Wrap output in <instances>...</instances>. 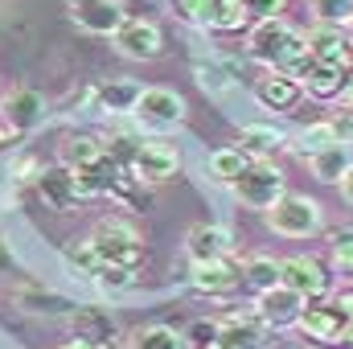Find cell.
I'll list each match as a JSON object with an SVG mask.
<instances>
[{
  "label": "cell",
  "mask_w": 353,
  "mask_h": 349,
  "mask_svg": "<svg viewBox=\"0 0 353 349\" xmlns=\"http://www.w3.org/2000/svg\"><path fill=\"white\" fill-rule=\"evenodd\" d=\"M247 54L259 58L271 70L292 74V79L312 62V54H308V33L292 29L283 17H271V21H255V25H251V33H247Z\"/></svg>",
  "instance_id": "cell-1"
},
{
  "label": "cell",
  "mask_w": 353,
  "mask_h": 349,
  "mask_svg": "<svg viewBox=\"0 0 353 349\" xmlns=\"http://www.w3.org/2000/svg\"><path fill=\"white\" fill-rule=\"evenodd\" d=\"M90 247H94L99 263H107V267H140V259H144V235L123 218H103L90 230Z\"/></svg>",
  "instance_id": "cell-2"
},
{
  "label": "cell",
  "mask_w": 353,
  "mask_h": 349,
  "mask_svg": "<svg viewBox=\"0 0 353 349\" xmlns=\"http://www.w3.org/2000/svg\"><path fill=\"white\" fill-rule=\"evenodd\" d=\"M230 189H234V197H239L247 210H263L267 214V210L288 193V177H283L279 165H271L263 157H251V165L243 169V177H239Z\"/></svg>",
  "instance_id": "cell-3"
},
{
  "label": "cell",
  "mask_w": 353,
  "mask_h": 349,
  "mask_svg": "<svg viewBox=\"0 0 353 349\" xmlns=\"http://www.w3.org/2000/svg\"><path fill=\"white\" fill-rule=\"evenodd\" d=\"M267 226L279 235V239H312L321 226H325V214L312 197L304 193H283L271 210H267Z\"/></svg>",
  "instance_id": "cell-4"
},
{
  "label": "cell",
  "mask_w": 353,
  "mask_h": 349,
  "mask_svg": "<svg viewBox=\"0 0 353 349\" xmlns=\"http://www.w3.org/2000/svg\"><path fill=\"white\" fill-rule=\"evenodd\" d=\"M279 283L304 296L308 304H321L333 292V271L312 255H292V259H279Z\"/></svg>",
  "instance_id": "cell-5"
},
{
  "label": "cell",
  "mask_w": 353,
  "mask_h": 349,
  "mask_svg": "<svg viewBox=\"0 0 353 349\" xmlns=\"http://www.w3.org/2000/svg\"><path fill=\"white\" fill-rule=\"evenodd\" d=\"M144 128H152V132H169V128H181L185 123V115H189V107H185V99L169 87H144L140 90V99H136V111H132Z\"/></svg>",
  "instance_id": "cell-6"
},
{
  "label": "cell",
  "mask_w": 353,
  "mask_h": 349,
  "mask_svg": "<svg viewBox=\"0 0 353 349\" xmlns=\"http://www.w3.org/2000/svg\"><path fill=\"white\" fill-rule=\"evenodd\" d=\"M176 169H181V157H176L173 144H161V140H140L132 161H128V173L144 185H165L173 181Z\"/></svg>",
  "instance_id": "cell-7"
},
{
  "label": "cell",
  "mask_w": 353,
  "mask_h": 349,
  "mask_svg": "<svg viewBox=\"0 0 353 349\" xmlns=\"http://www.w3.org/2000/svg\"><path fill=\"white\" fill-rule=\"evenodd\" d=\"M115 50L123 58H132V62H152V58L165 54V33L148 17H128L119 25V33H115Z\"/></svg>",
  "instance_id": "cell-8"
},
{
  "label": "cell",
  "mask_w": 353,
  "mask_h": 349,
  "mask_svg": "<svg viewBox=\"0 0 353 349\" xmlns=\"http://www.w3.org/2000/svg\"><path fill=\"white\" fill-rule=\"evenodd\" d=\"M46 115H50V103H46L41 90H33V87H17L12 94H4V103H0V119L8 123V132H21V136L37 132L46 123Z\"/></svg>",
  "instance_id": "cell-9"
},
{
  "label": "cell",
  "mask_w": 353,
  "mask_h": 349,
  "mask_svg": "<svg viewBox=\"0 0 353 349\" xmlns=\"http://www.w3.org/2000/svg\"><path fill=\"white\" fill-rule=\"evenodd\" d=\"M304 296H296L292 288H283V283H275V288H267L255 296V312H259V321H263L267 329H296V321H300V312H304Z\"/></svg>",
  "instance_id": "cell-10"
},
{
  "label": "cell",
  "mask_w": 353,
  "mask_h": 349,
  "mask_svg": "<svg viewBox=\"0 0 353 349\" xmlns=\"http://www.w3.org/2000/svg\"><path fill=\"white\" fill-rule=\"evenodd\" d=\"M70 17L83 33H94V37H115L119 25L128 21V4L123 0H79L70 4Z\"/></svg>",
  "instance_id": "cell-11"
},
{
  "label": "cell",
  "mask_w": 353,
  "mask_h": 349,
  "mask_svg": "<svg viewBox=\"0 0 353 349\" xmlns=\"http://www.w3.org/2000/svg\"><path fill=\"white\" fill-rule=\"evenodd\" d=\"M345 312L337 308V304H304V312H300V321H296V329L312 341V346H341V333H345Z\"/></svg>",
  "instance_id": "cell-12"
},
{
  "label": "cell",
  "mask_w": 353,
  "mask_h": 349,
  "mask_svg": "<svg viewBox=\"0 0 353 349\" xmlns=\"http://www.w3.org/2000/svg\"><path fill=\"white\" fill-rule=\"evenodd\" d=\"M308 54H312V62H321V66H333V70H353V50H350V37H345V29L341 25H316L312 33H308Z\"/></svg>",
  "instance_id": "cell-13"
},
{
  "label": "cell",
  "mask_w": 353,
  "mask_h": 349,
  "mask_svg": "<svg viewBox=\"0 0 353 349\" xmlns=\"http://www.w3.org/2000/svg\"><path fill=\"white\" fill-rule=\"evenodd\" d=\"M189 283L201 292V296H230L239 283H243V263L226 259H210V263H193L189 267Z\"/></svg>",
  "instance_id": "cell-14"
},
{
  "label": "cell",
  "mask_w": 353,
  "mask_h": 349,
  "mask_svg": "<svg viewBox=\"0 0 353 349\" xmlns=\"http://www.w3.org/2000/svg\"><path fill=\"white\" fill-rule=\"evenodd\" d=\"M267 333L271 329L259 321L255 308L251 312H226L218 321V346H226V349H263Z\"/></svg>",
  "instance_id": "cell-15"
},
{
  "label": "cell",
  "mask_w": 353,
  "mask_h": 349,
  "mask_svg": "<svg viewBox=\"0 0 353 349\" xmlns=\"http://www.w3.org/2000/svg\"><path fill=\"white\" fill-rule=\"evenodd\" d=\"M70 329H74L79 341H87V346H94V349H111L115 333H119L111 308H99V304H79V308L70 312Z\"/></svg>",
  "instance_id": "cell-16"
},
{
  "label": "cell",
  "mask_w": 353,
  "mask_h": 349,
  "mask_svg": "<svg viewBox=\"0 0 353 349\" xmlns=\"http://www.w3.org/2000/svg\"><path fill=\"white\" fill-rule=\"evenodd\" d=\"M12 304H17L21 312H29V317H70V312L79 308L70 296H62V292H54V288H46V283H21V288L12 292Z\"/></svg>",
  "instance_id": "cell-17"
},
{
  "label": "cell",
  "mask_w": 353,
  "mask_h": 349,
  "mask_svg": "<svg viewBox=\"0 0 353 349\" xmlns=\"http://www.w3.org/2000/svg\"><path fill=\"white\" fill-rule=\"evenodd\" d=\"M33 185H37V197L46 201V210H54V214H66V210L79 201L74 173H70L66 165H50V169H41V173L33 177Z\"/></svg>",
  "instance_id": "cell-18"
},
{
  "label": "cell",
  "mask_w": 353,
  "mask_h": 349,
  "mask_svg": "<svg viewBox=\"0 0 353 349\" xmlns=\"http://www.w3.org/2000/svg\"><path fill=\"white\" fill-rule=\"evenodd\" d=\"M300 94H304V87L283 70H267L263 79H255V103L263 111H292L300 103Z\"/></svg>",
  "instance_id": "cell-19"
},
{
  "label": "cell",
  "mask_w": 353,
  "mask_h": 349,
  "mask_svg": "<svg viewBox=\"0 0 353 349\" xmlns=\"http://www.w3.org/2000/svg\"><path fill=\"white\" fill-rule=\"evenodd\" d=\"M230 235L222 230V226H210V222H201V226H193L189 235H185V255L189 263H210V259H226L230 255Z\"/></svg>",
  "instance_id": "cell-20"
},
{
  "label": "cell",
  "mask_w": 353,
  "mask_h": 349,
  "mask_svg": "<svg viewBox=\"0 0 353 349\" xmlns=\"http://www.w3.org/2000/svg\"><path fill=\"white\" fill-rule=\"evenodd\" d=\"M308 169L325 185H341V177L353 169V144H329L325 152L308 157Z\"/></svg>",
  "instance_id": "cell-21"
},
{
  "label": "cell",
  "mask_w": 353,
  "mask_h": 349,
  "mask_svg": "<svg viewBox=\"0 0 353 349\" xmlns=\"http://www.w3.org/2000/svg\"><path fill=\"white\" fill-rule=\"evenodd\" d=\"M283 144H288V132L275 128V123H247L239 132V148L251 152V157H263V161H267V152H279Z\"/></svg>",
  "instance_id": "cell-22"
},
{
  "label": "cell",
  "mask_w": 353,
  "mask_h": 349,
  "mask_svg": "<svg viewBox=\"0 0 353 349\" xmlns=\"http://www.w3.org/2000/svg\"><path fill=\"white\" fill-rule=\"evenodd\" d=\"M296 83L308 90L312 99H337V90H341V83H345V74H341V70H333V66L308 62V66L296 74Z\"/></svg>",
  "instance_id": "cell-23"
},
{
  "label": "cell",
  "mask_w": 353,
  "mask_h": 349,
  "mask_svg": "<svg viewBox=\"0 0 353 349\" xmlns=\"http://www.w3.org/2000/svg\"><path fill=\"white\" fill-rule=\"evenodd\" d=\"M140 90H144L140 83H128V79H119V83H103V87L94 90V103H99V111L123 115V111H136Z\"/></svg>",
  "instance_id": "cell-24"
},
{
  "label": "cell",
  "mask_w": 353,
  "mask_h": 349,
  "mask_svg": "<svg viewBox=\"0 0 353 349\" xmlns=\"http://www.w3.org/2000/svg\"><path fill=\"white\" fill-rule=\"evenodd\" d=\"M247 165H251V152H243V148H218V152H210V161H205L210 177L222 181V185H234Z\"/></svg>",
  "instance_id": "cell-25"
},
{
  "label": "cell",
  "mask_w": 353,
  "mask_h": 349,
  "mask_svg": "<svg viewBox=\"0 0 353 349\" xmlns=\"http://www.w3.org/2000/svg\"><path fill=\"white\" fill-rule=\"evenodd\" d=\"M107 193H111L123 210H136V214H140V210H148V201H152V197H148V185H144V181H136L128 169H119V173L111 177V189H107Z\"/></svg>",
  "instance_id": "cell-26"
},
{
  "label": "cell",
  "mask_w": 353,
  "mask_h": 349,
  "mask_svg": "<svg viewBox=\"0 0 353 349\" xmlns=\"http://www.w3.org/2000/svg\"><path fill=\"white\" fill-rule=\"evenodd\" d=\"M243 25H251V12H247L243 0H214L205 29H214V33H239Z\"/></svg>",
  "instance_id": "cell-27"
},
{
  "label": "cell",
  "mask_w": 353,
  "mask_h": 349,
  "mask_svg": "<svg viewBox=\"0 0 353 349\" xmlns=\"http://www.w3.org/2000/svg\"><path fill=\"white\" fill-rule=\"evenodd\" d=\"M243 283L259 296L267 288H275L279 283V259H271V255H251V259L243 263Z\"/></svg>",
  "instance_id": "cell-28"
},
{
  "label": "cell",
  "mask_w": 353,
  "mask_h": 349,
  "mask_svg": "<svg viewBox=\"0 0 353 349\" xmlns=\"http://www.w3.org/2000/svg\"><path fill=\"white\" fill-rule=\"evenodd\" d=\"M103 157H107V148H103L94 136H70L66 148H62V165H66V169H87V165L103 161Z\"/></svg>",
  "instance_id": "cell-29"
},
{
  "label": "cell",
  "mask_w": 353,
  "mask_h": 349,
  "mask_svg": "<svg viewBox=\"0 0 353 349\" xmlns=\"http://www.w3.org/2000/svg\"><path fill=\"white\" fill-rule=\"evenodd\" d=\"M128 349H185V337L169 325H144V329L132 333Z\"/></svg>",
  "instance_id": "cell-30"
},
{
  "label": "cell",
  "mask_w": 353,
  "mask_h": 349,
  "mask_svg": "<svg viewBox=\"0 0 353 349\" xmlns=\"http://www.w3.org/2000/svg\"><path fill=\"white\" fill-rule=\"evenodd\" d=\"M296 140H300V144H292V148H296L304 161H308V157H316V152H325L329 144H341V140H337V132H333V119H325V123H308Z\"/></svg>",
  "instance_id": "cell-31"
},
{
  "label": "cell",
  "mask_w": 353,
  "mask_h": 349,
  "mask_svg": "<svg viewBox=\"0 0 353 349\" xmlns=\"http://www.w3.org/2000/svg\"><path fill=\"white\" fill-rule=\"evenodd\" d=\"M90 279H94V288H99L103 296H123V292L136 288V267H107V263H103Z\"/></svg>",
  "instance_id": "cell-32"
},
{
  "label": "cell",
  "mask_w": 353,
  "mask_h": 349,
  "mask_svg": "<svg viewBox=\"0 0 353 349\" xmlns=\"http://www.w3.org/2000/svg\"><path fill=\"white\" fill-rule=\"evenodd\" d=\"M308 8H312V17H316V25H350L353 21V0H308Z\"/></svg>",
  "instance_id": "cell-33"
},
{
  "label": "cell",
  "mask_w": 353,
  "mask_h": 349,
  "mask_svg": "<svg viewBox=\"0 0 353 349\" xmlns=\"http://www.w3.org/2000/svg\"><path fill=\"white\" fill-rule=\"evenodd\" d=\"M62 255H66V263L79 271V275H94L103 263H99V255H94V247H90V239H70L66 247H62Z\"/></svg>",
  "instance_id": "cell-34"
},
{
  "label": "cell",
  "mask_w": 353,
  "mask_h": 349,
  "mask_svg": "<svg viewBox=\"0 0 353 349\" xmlns=\"http://www.w3.org/2000/svg\"><path fill=\"white\" fill-rule=\"evenodd\" d=\"M181 337H185V349H214L218 346V321L197 317V321H189V329Z\"/></svg>",
  "instance_id": "cell-35"
},
{
  "label": "cell",
  "mask_w": 353,
  "mask_h": 349,
  "mask_svg": "<svg viewBox=\"0 0 353 349\" xmlns=\"http://www.w3.org/2000/svg\"><path fill=\"white\" fill-rule=\"evenodd\" d=\"M173 8H176V17H181L185 25L205 29V25H210V8H214V0H176Z\"/></svg>",
  "instance_id": "cell-36"
},
{
  "label": "cell",
  "mask_w": 353,
  "mask_h": 349,
  "mask_svg": "<svg viewBox=\"0 0 353 349\" xmlns=\"http://www.w3.org/2000/svg\"><path fill=\"white\" fill-rule=\"evenodd\" d=\"M243 4H247L251 21H271V17H283V8H288V0H243Z\"/></svg>",
  "instance_id": "cell-37"
},
{
  "label": "cell",
  "mask_w": 353,
  "mask_h": 349,
  "mask_svg": "<svg viewBox=\"0 0 353 349\" xmlns=\"http://www.w3.org/2000/svg\"><path fill=\"white\" fill-rule=\"evenodd\" d=\"M333 271L353 279V243L350 239H337V247H333Z\"/></svg>",
  "instance_id": "cell-38"
},
{
  "label": "cell",
  "mask_w": 353,
  "mask_h": 349,
  "mask_svg": "<svg viewBox=\"0 0 353 349\" xmlns=\"http://www.w3.org/2000/svg\"><path fill=\"white\" fill-rule=\"evenodd\" d=\"M12 271H17V251L0 239V279H4V275H12Z\"/></svg>",
  "instance_id": "cell-39"
},
{
  "label": "cell",
  "mask_w": 353,
  "mask_h": 349,
  "mask_svg": "<svg viewBox=\"0 0 353 349\" xmlns=\"http://www.w3.org/2000/svg\"><path fill=\"white\" fill-rule=\"evenodd\" d=\"M337 103H341L345 111H353V74L341 83V90H337Z\"/></svg>",
  "instance_id": "cell-40"
},
{
  "label": "cell",
  "mask_w": 353,
  "mask_h": 349,
  "mask_svg": "<svg viewBox=\"0 0 353 349\" xmlns=\"http://www.w3.org/2000/svg\"><path fill=\"white\" fill-rule=\"evenodd\" d=\"M337 308H341L345 317H353V288H345V292L337 296Z\"/></svg>",
  "instance_id": "cell-41"
},
{
  "label": "cell",
  "mask_w": 353,
  "mask_h": 349,
  "mask_svg": "<svg viewBox=\"0 0 353 349\" xmlns=\"http://www.w3.org/2000/svg\"><path fill=\"white\" fill-rule=\"evenodd\" d=\"M341 197H345V201L353 206V169H350L345 177H341Z\"/></svg>",
  "instance_id": "cell-42"
},
{
  "label": "cell",
  "mask_w": 353,
  "mask_h": 349,
  "mask_svg": "<svg viewBox=\"0 0 353 349\" xmlns=\"http://www.w3.org/2000/svg\"><path fill=\"white\" fill-rule=\"evenodd\" d=\"M341 346H345V349H353V317L345 321V333H341Z\"/></svg>",
  "instance_id": "cell-43"
},
{
  "label": "cell",
  "mask_w": 353,
  "mask_h": 349,
  "mask_svg": "<svg viewBox=\"0 0 353 349\" xmlns=\"http://www.w3.org/2000/svg\"><path fill=\"white\" fill-rule=\"evenodd\" d=\"M62 349H94V346H87V341H79V337H74V341H66Z\"/></svg>",
  "instance_id": "cell-44"
},
{
  "label": "cell",
  "mask_w": 353,
  "mask_h": 349,
  "mask_svg": "<svg viewBox=\"0 0 353 349\" xmlns=\"http://www.w3.org/2000/svg\"><path fill=\"white\" fill-rule=\"evenodd\" d=\"M341 239H350V243H353V230H345V235H341Z\"/></svg>",
  "instance_id": "cell-45"
},
{
  "label": "cell",
  "mask_w": 353,
  "mask_h": 349,
  "mask_svg": "<svg viewBox=\"0 0 353 349\" xmlns=\"http://www.w3.org/2000/svg\"><path fill=\"white\" fill-rule=\"evenodd\" d=\"M66 4H79V0H66Z\"/></svg>",
  "instance_id": "cell-46"
},
{
  "label": "cell",
  "mask_w": 353,
  "mask_h": 349,
  "mask_svg": "<svg viewBox=\"0 0 353 349\" xmlns=\"http://www.w3.org/2000/svg\"><path fill=\"white\" fill-rule=\"evenodd\" d=\"M214 349H226V346H214Z\"/></svg>",
  "instance_id": "cell-47"
}]
</instances>
